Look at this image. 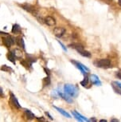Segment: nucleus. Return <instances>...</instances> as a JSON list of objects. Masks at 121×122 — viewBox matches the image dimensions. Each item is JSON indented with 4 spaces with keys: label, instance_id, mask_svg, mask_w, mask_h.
I'll return each mask as SVG.
<instances>
[{
    "label": "nucleus",
    "instance_id": "obj_2",
    "mask_svg": "<svg viewBox=\"0 0 121 122\" xmlns=\"http://www.w3.org/2000/svg\"><path fill=\"white\" fill-rule=\"evenodd\" d=\"M69 47L76 50L80 54L82 55V56L86 57H91L90 52H88L86 50H84L83 46L79 44V43H73V44H71V45H69Z\"/></svg>",
    "mask_w": 121,
    "mask_h": 122
},
{
    "label": "nucleus",
    "instance_id": "obj_21",
    "mask_svg": "<svg viewBox=\"0 0 121 122\" xmlns=\"http://www.w3.org/2000/svg\"><path fill=\"white\" fill-rule=\"evenodd\" d=\"M84 76H85V75H84ZM88 81H89V78H88L87 76H85V77H84V80L81 82V86H84V87H85L88 85Z\"/></svg>",
    "mask_w": 121,
    "mask_h": 122
},
{
    "label": "nucleus",
    "instance_id": "obj_9",
    "mask_svg": "<svg viewBox=\"0 0 121 122\" xmlns=\"http://www.w3.org/2000/svg\"><path fill=\"white\" fill-rule=\"evenodd\" d=\"M54 34L58 37V38H61V37L63 36V34L65 33V29L62 28V27H56L55 29L53 30Z\"/></svg>",
    "mask_w": 121,
    "mask_h": 122
},
{
    "label": "nucleus",
    "instance_id": "obj_35",
    "mask_svg": "<svg viewBox=\"0 0 121 122\" xmlns=\"http://www.w3.org/2000/svg\"><path fill=\"white\" fill-rule=\"evenodd\" d=\"M108 1H109V2H111V1H112V0H108Z\"/></svg>",
    "mask_w": 121,
    "mask_h": 122
},
{
    "label": "nucleus",
    "instance_id": "obj_30",
    "mask_svg": "<svg viewBox=\"0 0 121 122\" xmlns=\"http://www.w3.org/2000/svg\"><path fill=\"white\" fill-rule=\"evenodd\" d=\"M90 121H97V120L96 119H94V118H91L90 120H89Z\"/></svg>",
    "mask_w": 121,
    "mask_h": 122
},
{
    "label": "nucleus",
    "instance_id": "obj_25",
    "mask_svg": "<svg viewBox=\"0 0 121 122\" xmlns=\"http://www.w3.org/2000/svg\"><path fill=\"white\" fill-rule=\"evenodd\" d=\"M112 87H113L114 90L116 91V93H119V94H120V95H121V90H120V89H119V88H118V89H116V87H115V86H112Z\"/></svg>",
    "mask_w": 121,
    "mask_h": 122
},
{
    "label": "nucleus",
    "instance_id": "obj_6",
    "mask_svg": "<svg viewBox=\"0 0 121 122\" xmlns=\"http://www.w3.org/2000/svg\"><path fill=\"white\" fill-rule=\"evenodd\" d=\"M3 44L5 45L6 47L10 48L11 46L15 43V39L10 36H6V37H4L3 38Z\"/></svg>",
    "mask_w": 121,
    "mask_h": 122
},
{
    "label": "nucleus",
    "instance_id": "obj_5",
    "mask_svg": "<svg viewBox=\"0 0 121 122\" xmlns=\"http://www.w3.org/2000/svg\"><path fill=\"white\" fill-rule=\"evenodd\" d=\"M21 6L25 10L28 11L29 13L32 14L34 16H38V12L37 10L35 9V7H34L33 6L28 5V4H24V5H21Z\"/></svg>",
    "mask_w": 121,
    "mask_h": 122
},
{
    "label": "nucleus",
    "instance_id": "obj_16",
    "mask_svg": "<svg viewBox=\"0 0 121 122\" xmlns=\"http://www.w3.org/2000/svg\"><path fill=\"white\" fill-rule=\"evenodd\" d=\"M7 57L9 59V61H10L12 63H15V55L14 51H10L7 54Z\"/></svg>",
    "mask_w": 121,
    "mask_h": 122
},
{
    "label": "nucleus",
    "instance_id": "obj_20",
    "mask_svg": "<svg viewBox=\"0 0 121 122\" xmlns=\"http://www.w3.org/2000/svg\"><path fill=\"white\" fill-rule=\"evenodd\" d=\"M0 69H1V70L5 71V72H11V71H13L12 68L10 67V66H6V65L3 66Z\"/></svg>",
    "mask_w": 121,
    "mask_h": 122
},
{
    "label": "nucleus",
    "instance_id": "obj_32",
    "mask_svg": "<svg viewBox=\"0 0 121 122\" xmlns=\"http://www.w3.org/2000/svg\"><path fill=\"white\" fill-rule=\"evenodd\" d=\"M118 3H119V5L121 6V0H118Z\"/></svg>",
    "mask_w": 121,
    "mask_h": 122
},
{
    "label": "nucleus",
    "instance_id": "obj_23",
    "mask_svg": "<svg viewBox=\"0 0 121 122\" xmlns=\"http://www.w3.org/2000/svg\"><path fill=\"white\" fill-rule=\"evenodd\" d=\"M26 60L28 61H29V62H30L31 64L33 63V62H35V61H37L35 57H34L33 56H31V55H27V59Z\"/></svg>",
    "mask_w": 121,
    "mask_h": 122
},
{
    "label": "nucleus",
    "instance_id": "obj_24",
    "mask_svg": "<svg viewBox=\"0 0 121 122\" xmlns=\"http://www.w3.org/2000/svg\"><path fill=\"white\" fill-rule=\"evenodd\" d=\"M113 84H114V85H116V86L117 87V88H119V89H121V83H120V82L114 81V82H113Z\"/></svg>",
    "mask_w": 121,
    "mask_h": 122
},
{
    "label": "nucleus",
    "instance_id": "obj_8",
    "mask_svg": "<svg viewBox=\"0 0 121 122\" xmlns=\"http://www.w3.org/2000/svg\"><path fill=\"white\" fill-rule=\"evenodd\" d=\"M90 80H91V81H92V83L93 85H96V86H100L102 85L100 78L95 74H92L90 76Z\"/></svg>",
    "mask_w": 121,
    "mask_h": 122
},
{
    "label": "nucleus",
    "instance_id": "obj_13",
    "mask_svg": "<svg viewBox=\"0 0 121 122\" xmlns=\"http://www.w3.org/2000/svg\"><path fill=\"white\" fill-rule=\"evenodd\" d=\"M15 42L17 44L18 46L22 47V49H25V43H24V40L22 37H18L15 39Z\"/></svg>",
    "mask_w": 121,
    "mask_h": 122
},
{
    "label": "nucleus",
    "instance_id": "obj_4",
    "mask_svg": "<svg viewBox=\"0 0 121 122\" xmlns=\"http://www.w3.org/2000/svg\"><path fill=\"white\" fill-rule=\"evenodd\" d=\"M73 64H74L75 66H76V67L78 69V70H81V72L83 73L84 75H86L87 74L88 71H89V69L88 67H86L85 66H84L83 64L81 63V62H78V61H71Z\"/></svg>",
    "mask_w": 121,
    "mask_h": 122
},
{
    "label": "nucleus",
    "instance_id": "obj_7",
    "mask_svg": "<svg viewBox=\"0 0 121 122\" xmlns=\"http://www.w3.org/2000/svg\"><path fill=\"white\" fill-rule=\"evenodd\" d=\"M44 22L45 24H47L48 26H53L56 24V20H55V18L51 17V16H46V17L44 18Z\"/></svg>",
    "mask_w": 121,
    "mask_h": 122
},
{
    "label": "nucleus",
    "instance_id": "obj_10",
    "mask_svg": "<svg viewBox=\"0 0 121 122\" xmlns=\"http://www.w3.org/2000/svg\"><path fill=\"white\" fill-rule=\"evenodd\" d=\"M72 114L73 115V117L76 118L77 121H88V119L86 117H84V116H82L81 114H80L79 112H77V111H72Z\"/></svg>",
    "mask_w": 121,
    "mask_h": 122
},
{
    "label": "nucleus",
    "instance_id": "obj_27",
    "mask_svg": "<svg viewBox=\"0 0 121 122\" xmlns=\"http://www.w3.org/2000/svg\"><path fill=\"white\" fill-rule=\"evenodd\" d=\"M58 42H59V44H60V45L61 46V47H62V49H63L64 50H65V51H67V49H66V48H65V46H64V45L62 44V43H61V42H60V41H58Z\"/></svg>",
    "mask_w": 121,
    "mask_h": 122
},
{
    "label": "nucleus",
    "instance_id": "obj_15",
    "mask_svg": "<svg viewBox=\"0 0 121 122\" xmlns=\"http://www.w3.org/2000/svg\"><path fill=\"white\" fill-rule=\"evenodd\" d=\"M54 109H56L58 111L60 112V113H61L63 115L64 117H67V118H71V115H70L69 113H68L67 112L65 111L64 109H61V108H58V107H56V106H53Z\"/></svg>",
    "mask_w": 121,
    "mask_h": 122
},
{
    "label": "nucleus",
    "instance_id": "obj_3",
    "mask_svg": "<svg viewBox=\"0 0 121 122\" xmlns=\"http://www.w3.org/2000/svg\"><path fill=\"white\" fill-rule=\"evenodd\" d=\"M94 65L98 68L108 69L111 67V61L109 59H100L94 62Z\"/></svg>",
    "mask_w": 121,
    "mask_h": 122
},
{
    "label": "nucleus",
    "instance_id": "obj_28",
    "mask_svg": "<svg viewBox=\"0 0 121 122\" xmlns=\"http://www.w3.org/2000/svg\"><path fill=\"white\" fill-rule=\"evenodd\" d=\"M45 114H46V115H47V116H48V117H49V118L50 120H52V121H53V117H52V116H51V115H50V114L49 113V112H45Z\"/></svg>",
    "mask_w": 121,
    "mask_h": 122
},
{
    "label": "nucleus",
    "instance_id": "obj_22",
    "mask_svg": "<svg viewBox=\"0 0 121 122\" xmlns=\"http://www.w3.org/2000/svg\"><path fill=\"white\" fill-rule=\"evenodd\" d=\"M49 84H50V78L49 76H48V77H45L44 79H43V85H44V86H49Z\"/></svg>",
    "mask_w": 121,
    "mask_h": 122
},
{
    "label": "nucleus",
    "instance_id": "obj_14",
    "mask_svg": "<svg viewBox=\"0 0 121 122\" xmlns=\"http://www.w3.org/2000/svg\"><path fill=\"white\" fill-rule=\"evenodd\" d=\"M22 31V29L21 27H20L19 25L18 24H15L13 25L12 26V30H11V32H12L13 34H20Z\"/></svg>",
    "mask_w": 121,
    "mask_h": 122
},
{
    "label": "nucleus",
    "instance_id": "obj_26",
    "mask_svg": "<svg viewBox=\"0 0 121 122\" xmlns=\"http://www.w3.org/2000/svg\"><path fill=\"white\" fill-rule=\"evenodd\" d=\"M116 76L119 78V79L121 80V70L117 71V72H116Z\"/></svg>",
    "mask_w": 121,
    "mask_h": 122
},
{
    "label": "nucleus",
    "instance_id": "obj_1",
    "mask_svg": "<svg viewBox=\"0 0 121 122\" xmlns=\"http://www.w3.org/2000/svg\"><path fill=\"white\" fill-rule=\"evenodd\" d=\"M64 91H65V93L66 94H68L71 97H77L79 94V91L77 87L70 84L65 85V86H64Z\"/></svg>",
    "mask_w": 121,
    "mask_h": 122
},
{
    "label": "nucleus",
    "instance_id": "obj_19",
    "mask_svg": "<svg viewBox=\"0 0 121 122\" xmlns=\"http://www.w3.org/2000/svg\"><path fill=\"white\" fill-rule=\"evenodd\" d=\"M20 63H21V65H22L26 69H29L31 66V63L27 61V60H22V61H21V62Z\"/></svg>",
    "mask_w": 121,
    "mask_h": 122
},
{
    "label": "nucleus",
    "instance_id": "obj_33",
    "mask_svg": "<svg viewBox=\"0 0 121 122\" xmlns=\"http://www.w3.org/2000/svg\"><path fill=\"white\" fill-rule=\"evenodd\" d=\"M39 121H45V119L44 118H38Z\"/></svg>",
    "mask_w": 121,
    "mask_h": 122
},
{
    "label": "nucleus",
    "instance_id": "obj_12",
    "mask_svg": "<svg viewBox=\"0 0 121 122\" xmlns=\"http://www.w3.org/2000/svg\"><path fill=\"white\" fill-rule=\"evenodd\" d=\"M58 93L59 94V96L61 97H62L64 100L66 101L68 103H72L73 102V99L71 98V97L70 96H68V94H66L65 93H61L60 91H58Z\"/></svg>",
    "mask_w": 121,
    "mask_h": 122
},
{
    "label": "nucleus",
    "instance_id": "obj_31",
    "mask_svg": "<svg viewBox=\"0 0 121 122\" xmlns=\"http://www.w3.org/2000/svg\"><path fill=\"white\" fill-rule=\"evenodd\" d=\"M111 121H119V120H117V119H112Z\"/></svg>",
    "mask_w": 121,
    "mask_h": 122
},
{
    "label": "nucleus",
    "instance_id": "obj_34",
    "mask_svg": "<svg viewBox=\"0 0 121 122\" xmlns=\"http://www.w3.org/2000/svg\"><path fill=\"white\" fill-rule=\"evenodd\" d=\"M102 121V122H107L106 120H101V121Z\"/></svg>",
    "mask_w": 121,
    "mask_h": 122
},
{
    "label": "nucleus",
    "instance_id": "obj_11",
    "mask_svg": "<svg viewBox=\"0 0 121 122\" xmlns=\"http://www.w3.org/2000/svg\"><path fill=\"white\" fill-rule=\"evenodd\" d=\"M10 101H11V103H12V105H14V106L16 107L17 109H20V108H21V105H20L17 97H16L12 93H10Z\"/></svg>",
    "mask_w": 121,
    "mask_h": 122
},
{
    "label": "nucleus",
    "instance_id": "obj_29",
    "mask_svg": "<svg viewBox=\"0 0 121 122\" xmlns=\"http://www.w3.org/2000/svg\"><path fill=\"white\" fill-rule=\"evenodd\" d=\"M3 96V89L0 88V97Z\"/></svg>",
    "mask_w": 121,
    "mask_h": 122
},
{
    "label": "nucleus",
    "instance_id": "obj_17",
    "mask_svg": "<svg viewBox=\"0 0 121 122\" xmlns=\"http://www.w3.org/2000/svg\"><path fill=\"white\" fill-rule=\"evenodd\" d=\"M14 53H15V57H18V58H22V55H23L22 50H21L20 49H15V50H14Z\"/></svg>",
    "mask_w": 121,
    "mask_h": 122
},
{
    "label": "nucleus",
    "instance_id": "obj_18",
    "mask_svg": "<svg viewBox=\"0 0 121 122\" xmlns=\"http://www.w3.org/2000/svg\"><path fill=\"white\" fill-rule=\"evenodd\" d=\"M25 113H26V117H27V118L29 119V120H32V119H34V118H35V116H34V114L30 111V110L26 109V110H25Z\"/></svg>",
    "mask_w": 121,
    "mask_h": 122
}]
</instances>
